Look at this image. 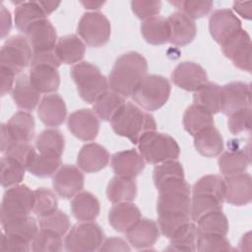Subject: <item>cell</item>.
Segmentation results:
<instances>
[{
  "label": "cell",
  "mask_w": 252,
  "mask_h": 252,
  "mask_svg": "<svg viewBox=\"0 0 252 252\" xmlns=\"http://www.w3.org/2000/svg\"><path fill=\"white\" fill-rule=\"evenodd\" d=\"M158 215H186L191 217V187L182 177L169 178L158 187Z\"/></svg>",
  "instance_id": "3"
},
{
  "label": "cell",
  "mask_w": 252,
  "mask_h": 252,
  "mask_svg": "<svg viewBox=\"0 0 252 252\" xmlns=\"http://www.w3.org/2000/svg\"><path fill=\"white\" fill-rule=\"evenodd\" d=\"M169 26V42L176 46H184L193 41L197 28L193 20L177 11L167 18Z\"/></svg>",
  "instance_id": "22"
},
{
  "label": "cell",
  "mask_w": 252,
  "mask_h": 252,
  "mask_svg": "<svg viewBox=\"0 0 252 252\" xmlns=\"http://www.w3.org/2000/svg\"><path fill=\"white\" fill-rule=\"evenodd\" d=\"M170 93L171 86L166 78L147 75L136 86L131 96L138 106L147 111H155L166 103Z\"/></svg>",
  "instance_id": "4"
},
{
  "label": "cell",
  "mask_w": 252,
  "mask_h": 252,
  "mask_svg": "<svg viewBox=\"0 0 252 252\" xmlns=\"http://www.w3.org/2000/svg\"><path fill=\"white\" fill-rule=\"evenodd\" d=\"M25 34L32 52L52 51L58 40L56 30L47 19L32 24Z\"/></svg>",
  "instance_id": "17"
},
{
  "label": "cell",
  "mask_w": 252,
  "mask_h": 252,
  "mask_svg": "<svg viewBox=\"0 0 252 252\" xmlns=\"http://www.w3.org/2000/svg\"><path fill=\"white\" fill-rule=\"evenodd\" d=\"M31 249H32V243L30 241L16 235L7 234L5 232L2 233L1 241H0V250L29 252Z\"/></svg>",
  "instance_id": "56"
},
{
  "label": "cell",
  "mask_w": 252,
  "mask_h": 252,
  "mask_svg": "<svg viewBox=\"0 0 252 252\" xmlns=\"http://www.w3.org/2000/svg\"><path fill=\"white\" fill-rule=\"evenodd\" d=\"M6 125L16 142H31L34 136V119L30 112H16Z\"/></svg>",
  "instance_id": "35"
},
{
  "label": "cell",
  "mask_w": 252,
  "mask_h": 252,
  "mask_svg": "<svg viewBox=\"0 0 252 252\" xmlns=\"http://www.w3.org/2000/svg\"><path fill=\"white\" fill-rule=\"evenodd\" d=\"M200 232L197 225L189 221L181 226L170 238V244L164 250L197 251Z\"/></svg>",
  "instance_id": "37"
},
{
  "label": "cell",
  "mask_w": 252,
  "mask_h": 252,
  "mask_svg": "<svg viewBox=\"0 0 252 252\" xmlns=\"http://www.w3.org/2000/svg\"><path fill=\"white\" fill-rule=\"evenodd\" d=\"M1 185L9 188L20 184L25 176L27 168L13 158L3 155L0 161Z\"/></svg>",
  "instance_id": "41"
},
{
  "label": "cell",
  "mask_w": 252,
  "mask_h": 252,
  "mask_svg": "<svg viewBox=\"0 0 252 252\" xmlns=\"http://www.w3.org/2000/svg\"><path fill=\"white\" fill-rule=\"evenodd\" d=\"M40 94L32 87L30 78L21 74L15 82L12 90V97L16 105L24 110H32L39 102Z\"/></svg>",
  "instance_id": "28"
},
{
  "label": "cell",
  "mask_w": 252,
  "mask_h": 252,
  "mask_svg": "<svg viewBox=\"0 0 252 252\" xmlns=\"http://www.w3.org/2000/svg\"><path fill=\"white\" fill-rule=\"evenodd\" d=\"M69 131L82 141H93L99 131V118L94 110L82 108L70 114L67 122Z\"/></svg>",
  "instance_id": "14"
},
{
  "label": "cell",
  "mask_w": 252,
  "mask_h": 252,
  "mask_svg": "<svg viewBox=\"0 0 252 252\" xmlns=\"http://www.w3.org/2000/svg\"><path fill=\"white\" fill-rule=\"evenodd\" d=\"M12 18L11 13L6 7L1 4V38H4L11 31Z\"/></svg>",
  "instance_id": "60"
},
{
  "label": "cell",
  "mask_w": 252,
  "mask_h": 252,
  "mask_svg": "<svg viewBox=\"0 0 252 252\" xmlns=\"http://www.w3.org/2000/svg\"><path fill=\"white\" fill-rule=\"evenodd\" d=\"M142 218L139 208L131 202L116 203L108 213V222L119 232H126Z\"/></svg>",
  "instance_id": "24"
},
{
  "label": "cell",
  "mask_w": 252,
  "mask_h": 252,
  "mask_svg": "<svg viewBox=\"0 0 252 252\" xmlns=\"http://www.w3.org/2000/svg\"><path fill=\"white\" fill-rule=\"evenodd\" d=\"M32 87L39 94H50L58 90L60 76L57 68L49 65L32 66L29 75Z\"/></svg>",
  "instance_id": "26"
},
{
  "label": "cell",
  "mask_w": 252,
  "mask_h": 252,
  "mask_svg": "<svg viewBox=\"0 0 252 252\" xmlns=\"http://www.w3.org/2000/svg\"><path fill=\"white\" fill-rule=\"evenodd\" d=\"M200 234L226 235L228 232V220L222 211L212 212L197 220Z\"/></svg>",
  "instance_id": "42"
},
{
  "label": "cell",
  "mask_w": 252,
  "mask_h": 252,
  "mask_svg": "<svg viewBox=\"0 0 252 252\" xmlns=\"http://www.w3.org/2000/svg\"><path fill=\"white\" fill-rule=\"evenodd\" d=\"M137 195V184L133 178L115 175L106 187L108 201L113 204L122 202H132Z\"/></svg>",
  "instance_id": "30"
},
{
  "label": "cell",
  "mask_w": 252,
  "mask_h": 252,
  "mask_svg": "<svg viewBox=\"0 0 252 252\" xmlns=\"http://www.w3.org/2000/svg\"><path fill=\"white\" fill-rule=\"evenodd\" d=\"M252 199V179L249 173L224 177V201L241 207L248 205Z\"/></svg>",
  "instance_id": "18"
},
{
  "label": "cell",
  "mask_w": 252,
  "mask_h": 252,
  "mask_svg": "<svg viewBox=\"0 0 252 252\" xmlns=\"http://www.w3.org/2000/svg\"><path fill=\"white\" fill-rule=\"evenodd\" d=\"M230 243L226 235L200 234L197 244V251H229Z\"/></svg>",
  "instance_id": "52"
},
{
  "label": "cell",
  "mask_w": 252,
  "mask_h": 252,
  "mask_svg": "<svg viewBox=\"0 0 252 252\" xmlns=\"http://www.w3.org/2000/svg\"><path fill=\"white\" fill-rule=\"evenodd\" d=\"M192 194H206L224 201V178L208 174L199 178L192 187Z\"/></svg>",
  "instance_id": "43"
},
{
  "label": "cell",
  "mask_w": 252,
  "mask_h": 252,
  "mask_svg": "<svg viewBox=\"0 0 252 252\" xmlns=\"http://www.w3.org/2000/svg\"><path fill=\"white\" fill-rule=\"evenodd\" d=\"M182 122L185 131L194 137L204 129L214 126V117L211 112L193 103L186 108Z\"/></svg>",
  "instance_id": "33"
},
{
  "label": "cell",
  "mask_w": 252,
  "mask_h": 252,
  "mask_svg": "<svg viewBox=\"0 0 252 252\" xmlns=\"http://www.w3.org/2000/svg\"><path fill=\"white\" fill-rule=\"evenodd\" d=\"M222 201L206 194H192L191 197V220L197 221L207 214L222 211Z\"/></svg>",
  "instance_id": "44"
},
{
  "label": "cell",
  "mask_w": 252,
  "mask_h": 252,
  "mask_svg": "<svg viewBox=\"0 0 252 252\" xmlns=\"http://www.w3.org/2000/svg\"><path fill=\"white\" fill-rule=\"evenodd\" d=\"M174 177L184 178L183 166L179 161H177V159L158 163L154 168L153 180L156 187H158L164 180H167L169 178H174Z\"/></svg>",
  "instance_id": "50"
},
{
  "label": "cell",
  "mask_w": 252,
  "mask_h": 252,
  "mask_svg": "<svg viewBox=\"0 0 252 252\" xmlns=\"http://www.w3.org/2000/svg\"><path fill=\"white\" fill-rule=\"evenodd\" d=\"M61 62L56 56L54 50L43 51V52H32V61H31L32 67L36 65H49V66L58 68Z\"/></svg>",
  "instance_id": "57"
},
{
  "label": "cell",
  "mask_w": 252,
  "mask_h": 252,
  "mask_svg": "<svg viewBox=\"0 0 252 252\" xmlns=\"http://www.w3.org/2000/svg\"><path fill=\"white\" fill-rule=\"evenodd\" d=\"M86 9L89 10H97L99 9L101 6H103V4L105 2L103 1H81L80 2Z\"/></svg>",
  "instance_id": "64"
},
{
  "label": "cell",
  "mask_w": 252,
  "mask_h": 252,
  "mask_svg": "<svg viewBox=\"0 0 252 252\" xmlns=\"http://www.w3.org/2000/svg\"><path fill=\"white\" fill-rule=\"evenodd\" d=\"M62 246V236L46 229H39L32 241V250L34 252H58Z\"/></svg>",
  "instance_id": "47"
},
{
  "label": "cell",
  "mask_w": 252,
  "mask_h": 252,
  "mask_svg": "<svg viewBox=\"0 0 252 252\" xmlns=\"http://www.w3.org/2000/svg\"><path fill=\"white\" fill-rule=\"evenodd\" d=\"M250 86L243 82H230L221 87V112L227 116L250 107Z\"/></svg>",
  "instance_id": "15"
},
{
  "label": "cell",
  "mask_w": 252,
  "mask_h": 252,
  "mask_svg": "<svg viewBox=\"0 0 252 252\" xmlns=\"http://www.w3.org/2000/svg\"><path fill=\"white\" fill-rule=\"evenodd\" d=\"M14 14L16 28L24 33L32 24L46 19V15L41 9L38 1L22 2L16 7Z\"/></svg>",
  "instance_id": "36"
},
{
  "label": "cell",
  "mask_w": 252,
  "mask_h": 252,
  "mask_svg": "<svg viewBox=\"0 0 252 252\" xmlns=\"http://www.w3.org/2000/svg\"><path fill=\"white\" fill-rule=\"evenodd\" d=\"M129 243L137 249H146L153 246L159 237L158 223L150 219H140L126 232Z\"/></svg>",
  "instance_id": "21"
},
{
  "label": "cell",
  "mask_w": 252,
  "mask_h": 252,
  "mask_svg": "<svg viewBox=\"0 0 252 252\" xmlns=\"http://www.w3.org/2000/svg\"><path fill=\"white\" fill-rule=\"evenodd\" d=\"M110 160L107 150L99 144L89 143L84 145L77 157L78 167L88 173L103 169Z\"/></svg>",
  "instance_id": "19"
},
{
  "label": "cell",
  "mask_w": 252,
  "mask_h": 252,
  "mask_svg": "<svg viewBox=\"0 0 252 252\" xmlns=\"http://www.w3.org/2000/svg\"><path fill=\"white\" fill-rule=\"evenodd\" d=\"M34 204L32 213L40 217H45L57 211L58 201L56 195L48 188L39 187L34 191Z\"/></svg>",
  "instance_id": "46"
},
{
  "label": "cell",
  "mask_w": 252,
  "mask_h": 252,
  "mask_svg": "<svg viewBox=\"0 0 252 252\" xmlns=\"http://www.w3.org/2000/svg\"><path fill=\"white\" fill-rule=\"evenodd\" d=\"M77 86L79 95L88 103H94L104 92L109 90L108 80L100 70L90 62H79L70 70Z\"/></svg>",
  "instance_id": "6"
},
{
  "label": "cell",
  "mask_w": 252,
  "mask_h": 252,
  "mask_svg": "<svg viewBox=\"0 0 252 252\" xmlns=\"http://www.w3.org/2000/svg\"><path fill=\"white\" fill-rule=\"evenodd\" d=\"M104 239L101 227L93 221H82L69 229L64 248L70 252H92L99 250Z\"/></svg>",
  "instance_id": "7"
},
{
  "label": "cell",
  "mask_w": 252,
  "mask_h": 252,
  "mask_svg": "<svg viewBox=\"0 0 252 252\" xmlns=\"http://www.w3.org/2000/svg\"><path fill=\"white\" fill-rule=\"evenodd\" d=\"M41 9L45 13L46 16L51 14L53 11H55L61 2L59 1H38Z\"/></svg>",
  "instance_id": "63"
},
{
  "label": "cell",
  "mask_w": 252,
  "mask_h": 252,
  "mask_svg": "<svg viewBox=\"0 0 252 252\" xmlns=\"http://www.w3.org/2000/svg\"><path fill=\"white\" fill-rule=\"evenodd\" d=\"M179 12L190 18L191 20L202 18L210 13L214 4L212 1H196V0H177L170 1Z\"/></svg>",
  "instance_id": "48"
},
{
  "label": "cell",
  "mask_w": 252,
  "mask_h": 252,
  "mask_svg": "<svg viewBox=\"0 0 252 252\" xmlns=\"http://www.w3.org/2000/svg\"><path fill=\"white\" fill-rule=\"evenodd\" d=\"M242 30L240 20L229 9L214 11L209 19V31L216 42L222 44Z\"/></svg>",
  "instance_id": "13"
},
{
  "label": "cell",
  "mask_w": 252,
  "mask_h": 252,
  "mask_svg": "<svg viewBox=\"0 0 252 252\" xmlns=\"http://www.w3.org/2000/svg\"><path fill=\"white\" fill-rule=\"evenodd\" d=\"M220 46L223 55L231 60L236 68L251 72V38L245 30L239 31Z\"/></svg>",
  "instance_id": "11"
},
{
  "label": "cell",
  "mask_w": 252,
  "mask_h": 252,
  "mask_svg": "<svg viewBox=\"0 0 252 252\" xmlns=\"http://www.w3.org/2000/svg\"><path fill=\"white\" fill-rule=\"evenodd\" d=\"M194 147L200 155L206 158H215L223 151V139L220 131L212 126L194 136Z\"/></svg>",
  "instance_id": "29"
},
{
  "label": "cell",
  "mask_w": 252,
  "mask_h": 252,
  "mask_svg": "<svg viewBox=\"0 0 252 252\" xmlns=\"http://www.w3.org/2000/svg\"><path fill=\"white\" fill-rule=\"evenodd\" d=\"M141 33L144 39L153 45H159L169 41V26L167 19L155 16L143 21Z\"/></svg>",
  "instance_id": "31"
},
{
  "label": "cell",
  "mask_w": 252,
  "mask_h": 252,
  "mask_svg": "<svg viewBox=\"0 0 252 252\" xmlns=\"http://www.w3.org/2000/svg\"><path fill=\"white\" fill-rule=\"evenodd\" d=\"M194 104L199 105L212 114L221 110V87L213 82H207L194 92Z\"/></svg>",
  "instance_id": "34"
},
{
  "label": "cell",
  "mask_w": 252,
  "mask_h": 252,
  "mask_svg": "<svg viewBox=\"0 0 252 252\" xmlns=\"http://www.w3.org/2000/svg\"><path fill=\"white\" fill-rule=\"evenodd\" d=\"M16 141L10 133L6 124L1 125V153L4 154Z\"/></svg>",
  "instance_id": "61"
},
{
  "label": "cell",
  "mask_w": 252,
  "mask_h": 252,
  "mask_svg": "<svg viewBox=\"0 0 252 252\" xmlns=\"http://www.w3.org/2000/svg\"><path fill=\"white\" fill-rule=\"evenodd\" d=\"M147 72L148 62L142 54L126 52L116 59L109 73V89L123 97H129L140 81L147 76Z\"/></svg>",
  "instance_id": "1"
},
{
  "label": "cell",
  "mask_w": 252,
  "mask_h": 252,
  "mask_svg": "<svg viewBox=\"0 0 252 252\" xmlns=\"http://www.w3.org/2000/svg\"><path fill=\"white\" fill-rule=\"evenodd\" d=\"M145 159L134 149L115 153L111 157V167L115 175L135 178L145 168Z\"/></svg>",
  "instance_id": "20"
},
{
  "label": "cell",
  "mask_w": 252,
  "mask_h": 252,
  "mask_svg": "<svg viewBox=\"0 0 252 252\" xmlns=\"http://www.w3.org/2000/svg\"><path fill=\"white\" fill-rule=\"evenodd\" d=\"M110 125L115 134L127 138L135 145L144 134L157 129L154 116L130 101H125L116 111L110 119Z\"/></svg>",
  "instance_id": "2"
},
{
  "label": "cell",
  "mask_w": 252,
  "mask_h": 252,
  "mask_svg": "<svg viewBox=\"0 0 252 252\" xmlns=\"http://www.w3.org/2000/svg\"><path fill=\"white\" fill-rule=\"evenodd\" d=\"M77 32L85 44L91 47H100L109 40L111 27L102 13L88 12L80 19Z\"/></svg>",
  "instance_id": "8"
},
{
  "label": "cell",
  "mask_w": 252,
  "mask_h": 252,
  "mask_svg": "<svg viewBox=\"0 0 252 252\" xmlns=\"http://www.w3.org/2000/svg\"><path fill=\"white\" fill-rule=\"evenodd\" d=\"M32 56V50L26 36L13 35L1 47L0 65L18 74L31 64Z\"/></svg>",
  "instance_id": "10"
},
{
  "label": "cell",
  "mask_w": 252,
  "mask_h": 252,
  "mask_svg": "<svg viewBox=\"0 0 252 252\" xmlns=\"http://www.w3.org/2000/svg\"><path fill=\"white\" fill-rule=\"evenodd\" d=\"M124 102L125 97L111 90H107L93 103V108L99 119L103 121H110Z\"/></svg>",
  "instance_id": "40"
},
{
  "label": "cell",
  "mask_w": 252,
  "mask_h": 252,
  "mask_svg": "<svg viewBox=\"0 0 252 252\" xmlns=\"http://www.w3.org/2000/svg\"><path fill=\"white\" fill-rule=\"evenodd\" d=\"M250 163V156L243 151H229L221 154L218 164L220 173L224 177L245 172Z\"/></svg>",
  "instance_id": "38"
},
{
  "label": "cell",
  "mask_w": 252,
  "mask_h": 252,
  "mask_svg": "<svg viewBox=\"0 0 252 252\" xmlns=\"http://www.w3.org/2000/svg\"><path fill=\"white\" fill-rule=\"evenodd\" d=\"M54 51L61 63L75 64L83 59L86 44L78 35L67 34L57 40Z\"/></svg>",
  "instance_id": "25"
},
{
  "label": "cell",
  "mask_w": 252,
  "mask_h": 252,
  "mask_svg": "<svg viewBox=\"0 0 252 252\" xmlns=\"http://www.w3.org/2000/svg\"><path fill=\"white\" fill-rule=\"evenodd\" d=\"M252 2H234L233 3V10L240 15L242 18L250 20L252 16Z\"/></svg>",
  "instance_id": "62"
},
{
  "label": "cell",
  "mask_w": 252,
  "mask_h": 252,
  "mask_svg": "<svg viewBox=\"0 0 252 252\" xmlns=\"http://www.w3.org/2000/svg\"><path fill=\"white\" fill-rule=\"evenodd\" d=\"M227 127L231 134L237 135L242 132H250L251 129V108L247 107L229 115Z\"/></svg>",
  "instance_id": "54"
},
{
  "label": "cell",
  "mask_w": 252,
  "mask_h": 252,
  "mask_svg": "<svg viewBox=\"0 0 252 252\" xmlns=\"http://www.w3.org/2000/svg\"><path fill=\"white\" fill-rule=\"evenodd\" d=\"M38 224L40 229L50 230L61 236H64L70 229L69 217L59 210L45 217H40L38 219Z\"/></svg>",
  "instance_id": "49"
},
{
  "label": "cell",
  "mask_w": 252,
  "mask_h": 252,
  "mask_svg": "<svg viewBox=\"0 0 252 252\" xmlns=\"http://www.w3.org/2000/svg\"><path fill=\"white\" fill-rule=\"evenodd\" d=\"M171 80L178 88L188 92H195L208 82V75L201 65L191 61H184L174 68Z\"/></svg>",
  "instance_id": "16"
},
{
  "label": "cell",
  "mask_w": 252,
  "mask_h": 252,
  "mask_svg": "<svg viewBox=\"0 0 252 252\" xmlns=\"http://www.w3.org/2000/svg\"><path fill=\"white\" fill-rule=\"evenodd\" d=\"M1 224L3 232L19 236L31 243L39 231L36 220L30 215L2 220Z\"/></svg>",
  "instance_id": "32"
},
{
  "label": "cell",
  "mask_w": 252,
  "mask_h": 252,
  "mask_svg": "<svg viewBox=\"0 0 252 252\" xmlns=\"http://www.w3.org/2000/svg\"><path fill=\"white\" fill-rule=\"evenodd\" d=\"M127 242L119 237H110L102 242L98 251H130Z\"/></svg>",
  "instance_id": "59"
},
{
  "label": "cell",
  "mask_w": 252,
  "mask_h": 252,
  "mask_svg": "<svg viewBox=\"0 0 252 252\" xmlns=\"http://www.w3.org/2000/svg\"><path fill=\"white\" fill-rule=\"evenodd\" d=\"M16 73L11 69L0 65V78H1V95H6L11 92L15 85Z\"/></svg>",
  "instance_id": "58"
},
{
  "label": "cell",
  "mask_w": 252,
  "mask_h": 252,
  "mask_svg": "<svg viewBox=\"0 0 252 252\" xmlns=\"http://www.w3.org/2000/svg\"><path fill=\"white\" fill-rule=\"evenodd\" d=\"M37 115L46 126L56 127L61 125L67 115L64 99L58 94L44 95L38 104Z\"/></svg>",
  "instance_id": "23"
},
{
  "label": "cell",
  "mask_w": 252,
  "mask_h": 252,
  "mask_svg": "<svg viewBox=\"0 0 252 252\" xmlns=\"http://www.w3.org/2000/svg\"><path fill=\"white\" fill-rule=\"evenodd\" d=\"M191 220L186 215H158V225L160 233L166 238H170L181 226Z\"/></svg>",
  "instance_id": "51"
},
{
  "label": "cell",
  "mask_w": 252,
  "mask_h": 252,
  "mask_svg": "<svg viewBox=\"0 0 252 252\" xmlns=\"http://www.w3.org/2000/svg\"><path fill=\"white\" fill-rule=\"evenodd\" d=\"M35 154L36 151L30 142H16L3 155L15 158L27 168Z\"/></svg>",
  "instance_id": "53"
},
{
  "label": "cell",
  "mask_w": 252,
  "mask_h": 252,
  "mask_svg": "<svg viewBox=\"0 0 252 252\" xmlns=\"http://www.w3.org/2000/svg\"><path fill=\"white\" fill-rule=\"evenodd\" d=\"M35 147L41 155L61 158L65 147L64 137L57 129H46L37 136Z\"/></svg>",
  "instance_id": "39"
},
{
  "label": "cell",
  "mask_w": 252,
  "mask_h": 252,
  "mask_svg": "<svg viewBox=\"0 0 252 252\" xmlns=\"http://www.w3.org/2000/svg\"><path fill=\"white\" fill-rule=\"evenodd\" d=\"M60 166L61 158L45 156L36 153L31 163L28 165L27 170L34 176L45 178L54 175Z\"/></svg>",
  "instance_id": "45"
},
{
  "label": "cell",
  "mask_w": 252,
  "mask_h": 252,
  "mask_svg": "<svg viewBox=\"0 0 252 252\" xmlns=\"http://www.w3.org/2000/svg\"><path fill=\"white\" fill-rule=\"evenodd\" d=\"M34 193L27 185L18 184L9 187L1 203V220L16 217L29 216L32 212Z\"/></svg>",
  "instance_id": "9"
},
{
  "label": "cell",
  "mask_w": 252,
  "mask_h": 252,
  "mask_svg": "<svg viewBox=\"0 0 252 252\" xmlns=\"http://www.w3.org/2000/svg\"><path fill=\"white\" fill-rule=\"evenodd\" d=\"M71 212L80 221H92L100 212V204L97 198L88 191H81L71 201Z\"/></svg>",
  "instance_id": "27"
},
{
  "label": "cell",
  "mask_w": 252,
  "mask_h": 252,
  "mask_svg": "<svg viewBox=\"0 0 252 252\" xmlns=\"http://www.w3.org/2000/svg\"><path fill=\"white\" fill-rule=\"evenodd\" d=\"M84 181V174L79 167L72 164H64L54 173L52 185L59 197L70 199L82 191Z\"/></svg>",
  "instance_id": "12"
},
{
  "label": "cell",
  "mask_w": 252,
  "mask_h": 252,
  "mask_svg": "<svg viewBox=\"0 0 252 252\" xmlns=\"http://www.w3.org/2000/svg\"><path fill=\"white\" fill-rule=\"evenodd\" d=\"M137 145L145 161L153 164L175 160L180 155V148L176 140L168 134L157 131L144 134Z\"/></svg>",
  "instance_id": "5"
},
{
  "label": "cell",
  "mask_w": 252,
  "mask_h": 252,
  "mask_svg": "<svg viewBox=\"0 0 252 252\" xmlns=\"http://www.w3.org/2000/svg\"><path fill=\"white\" fill-rule=\"evenodd\" d=\"M133 13L141 20H146L157 16L161 8L160 1L149 0H133L131 2Z\"/></svg>",
  "instance_id": "55"
}]
</instances>
